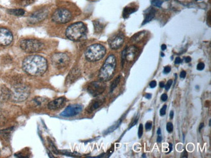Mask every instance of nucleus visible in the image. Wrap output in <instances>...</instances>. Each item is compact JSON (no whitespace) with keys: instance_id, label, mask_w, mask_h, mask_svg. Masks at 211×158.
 Segmentation results:
<instances>
[{"instance_id":"nucleus-1","label":"nucleus","mask_w":211,"mask_h":158,"mask_svg":"<svg viewBox=\"0 0 211 158\" xmlns=\"http://www.w3.org/2000/svg\"><path fill=\"white\" fill-rule=\"evenodd\" d=\"M22 68L30 75L40 76L46 71L48 63L46 60L40 55H31L24 60Z\"/></svg>"},{"instance_id":"nucleus-2","label":"nucleus","mask_w":211,"mask_h":158,"mask_svg":"<svg viewBox=\"0 0 211 158\" xmlns=\"http://www.w3.org/2000/svg\"><path fill=\"white\" fill-rule=\"evenodd\" d=\"M87 28L82 22H77L73 23L67 28L66 36L72 41H80L86 38Z\"/></svg>"},{"instance_id":"nucleus-3","label":"nucleus","mask_w":211,"mask_h":158,"mask_svg":"<svg viewBox=\"0 0 211 158\" xmlns=\"http://www.w3.org/2000/svg\"><path fill=\"white\" fill-rule=\"evenodd\" d=\"M116 66V60L114 55L111 54L106 59L102 68L99 72V78L103 82L111 80L114 73Z\"/></svg>"},{"instance_id":"nucleus-4","label":"nucleus","mask_w":211,"mask_h":158,"mask_svg":"<svg viewBox=\"0 0 211 158\" xmlns=\"http://www.w3.org/2000/svg\"><path fill=\"white\" fill-rule=\"evenodd\" d=\"M106 53V49L101 44H93L85 51V57L90 62L101 60Z\"/></svg>"},{"instance_id":"nucleus-5","label":"nucleus","mask_w":211,"mask_h":158,"mask_svg":"<svg viewBox=\"0 0 211 158\" xmlns=\"http://www.w3.org/2000/svg\"><path fill=\"white\" fill-rule=\"evenodd\" d=\"M20 48L27 53H34L42 50L43 44L40 41L33 39L24 40L20 42Z\"/></svg>"},{"instance_id":"nucleus-6","label":"nucleus","mask_w":211,"mask_h":158,"mask_svg":"<svg viewBox=\"0 0 211 158\" xmlns=\"http://www.w3.org/2000/svg\"><path fill=\"white\" fill-rule=\"evenodd\" d=\"M29 89L25 86L17 85L11 91L10 98L16 102H21L26 99L29 95Z\"/></svg>"},{"instance_id":"nucleus-7","label":"nucleus","mask_w":211,"mask_h":158,"mask_svg":"<svg viewBox=\"0 0 211 158\" xmlns=\"http://www.w3.org/2000/svg\"><path fill=\"white\" fill-rule=\"evenodd\" d=\"M72 15L68 10L66 8H58L52 15V20L58 23H66L72 20Z\"/></svg>"},{"instance_id":"nucleus-8","label":"nucleus","mask_w":211,"mask_h":158,"mask_svg":"<svg viewBox=\"0 0 211 158\" xmlns=\"http://www.w3.org/2000/svg\"><path fill=\"white\" fill-rule=\"evenodd\" d=\"M70 58L69 56L64 53H55L51 57V62L53 65L57 69H62L66 68L70 63Z\"/></svg>"},{"instance_id":"nucleus-9","label":"nucleus","mask_w":211,"mask_h":158,"mask_svg":"<svg viewBox=\"0 0 211 158\" xmlns=\"http://www.w3.org/2000/svg\"><path fill=\"white\" fill-rule=\"evenodd\" d=\"M106 89V84L104 82L101 81H95L90 83L87 87L88 92L92 95L93 97H97L103 93Z\"/></svg>"},{"instance_id":"nucleus-10","label":"nucleus","mask_w":211,"mask_h":158,"mask_svg":"<svg viewBox=\"0 0 211 158\" xmlns=\"http://www.w3.org/2000/svg\"><path fill=\"white\" fill-rule=\"evenodd\" d=\"M48 15V10L45 8L40 9L34 12L29 17L28 22L31 24L37 23L38 22H42V20L47 18Z\"/></svg>"},{"instance_id":"nucleus-11","label":"nucleus","mask_w":211,"mask_h":158,"mask_svg":"<svg viewBox=\"0 0 211 158\" xmlns=\"http://www.w3.org/2000/svg\"><path fill=\"white\" fill-rule=\"evenodd\" d=\"M82 106H81V104H72L66 108V109L60 113V116L65 117L75 116L79 113H80L82 112Z\"/></svg>"},{"instance_id":"nucleus-12","label":"nucleus","mask_w":211,"mask_h":158,"mask_svg":"<svg viewBox=\"0 0 211 158\" xmlns=\"http://www.w3.org/2000/svg\"><path fill=\"white\" fill-rule=\"evenodd\" d=\"M13 40V35L10 30L5 28L0 29V45L7 46Z\"/></svg>"},{"instance_id":"nucleus-13","label":"nucleus","mask_w":211,"mask_h":158,"mask_svg":"<svg viewBox=\"0 0 211 158\" xmlns=\"http://www.w3.org/2000/svg\"><path fill=\"white\" fill-rule=\"evenodd\" d=\"M124 42V35L122 33H119L109 42V45L111 49H118L120 47Z\"/></svg>"},{"instance_id":"nucleus-14","label":"nucleus","mask_w":211,"mask_h":158,"mask_svg":"<svg viewBox=\"0 0 211 158\" xmlns=\"http://www.w3.org/2000/svg\"><path fill=\"white\" fill-rule=\"evenodd\" d=\"M138 54V49L137 47L132 45L129 47H126L125 51V59L128 62H133L137 58Z\"/></svg>"},{"instance_id":"nucleus-15","label":"nucleus","mask_w":211,"mask_h":158,"mask_svg":"<svg viewBox=\"0 0 211 158\" xmlns=\"http://www.w3.org/2000/svg\"><path fill=\"white\" fill-rule=\"evenodd\" d=\"M66 99L65 97H60L55 100H53L48 104V107L49 110H57L62 108L65 106Z\"/></svg>"},{"instance_id":"nucleus-16","label":"nucleus","mask_w":211,"mask_h":158,"mask_svg":"<svg viewBox=\"0 0 211 158\" xmlns=\"http://www.w3.org/2000/svg\"><path fill=\"white\" fill-rule=\"evenodd\" d=\"M105 102V98H96L94 100H93L92 102H90V104H89V106H88L87 110L89 113H92L94 110H97V108H99Z\"/></svg>"},{"instance_id":"nucleus-17","label":"nucleus","mask_w":211,"mask_h":158,"mask_svg":"<svg viewBox=\"0 0 211 158\" xmlns=\"http://www.w3.org/2000/svg\"><path fill=\"white\" fill-rule=\"evenodd\" d=\"M81 74V72L78 68H73L70 71V72L67 76L66 80V84H72L73 82H75L77 78L79 77Z\"/></svg>"},{"instance_id":"nucleus-18","label":"nucleus","mask_w":211,"mask_h":158,"mask_svg":"<svg viewBox=\"0 0 211 158\" xmlns=\"http://www.w3.org/2000/svg\"><path fill=\"white\" fill-rule=\"evenodd\" d=\"M11 97V91L7 88L3 86L0 88V99L2 100H8Z\"/></svg>"},{"instance_id":"nucleus-19","label":"nucleus","mask_w":211,"mask_h":158,"mask_svg":"<svg viewBox=\"0 0 211 158\" xmlns=\"http://www.w3.org/2000/svg\"><path fill=\"white\" fill-rule=\"evenodd\" d=\"M155 10L153 8H151V10H149V12H147L146 15V18H145L144 20L142 23V25H145L148 22H149L151 20H153V18L155 17Z\"/></svg>"},{"instance_id":"nucleus-20","label":"nucleus","mask_w":211,"mask_h":158,"mask_svg":"<svg viewBox=\"0 0 211 158\" xmlns=\"http://www.w3.org/2000/svg\"><path fill=\"white\" fill-rule=\"evenodd\" d=\"M8 12L11 15H14L15 16H22L25 14V10L22 8L8 10Z\"/></svg>"},{"instance_id":"nucleus-21","label":"nucleus","mask_w":211,"mask_h":158,"mask_svg":"<svg viewBox=\"0 0 211 158\" xmlns=\"http://www.w3.org/2000/svg\"><path fill=\"white\" fill-rule=\"evenodd\" d=\"M136 11V9L135 8H132V7H125L123 10V16L124 18H128L130 14L133 13L134 12Z\"/></svg>"},{"instance_id":"nucleus-22","label":"nucleus","mask_w":211,"mask_h":158,"mask_svg":"<svg viewBox=\"0 0 211 158\" xmlns=\"http://www.w3.org/2000/svg\"><path fill=\"white\" fill-rule=\"evenodd\" d=\"M32 102H33V104H34V106H40L46 102V100H45L44 98H41V97H38V98H34L32 100Z\"/></svg>"},{"instance_id":"nucleus-23","label":"nucleus","mask_w":211,"mask_h":158,"mask_svg":"<svg viewBox=\"0 0 211 158\" xmlns=\"http://www.w3.org/2000/svg\"><path fill=\"white\" fill-rule=\"evenodd\" d=\"M120 78H121V76H117L116 78H115L114 80V81L113 82V83L111 84V91H113V90H114L115 88L117 87V86L118 85V84L120 83Z\"/></svg>"},{"instance_id":"nucleus-24","label":"nucleus","mask_w":211,"mask_h":158,"mask_svg":"<svg viewBox=\"0 0 211 158\" xmlns=\"http://www.w3.org/2000/svg\"><path fill=\"white\" fill-rule=\"evenodd\" d=\"M94 24L95 30L96 32H100L101 30L103 29V25L100 22H94Z\"/></svg>"},{"instance_id":"nucleus-25","label":"nucleus","mask_w":211,"mask_h":158,"mask_svg":"<svg viewBox=\"0 0 211 158\" xmlns=\"http://www.w3.org/2000/svg\"><path fill=\"white\" fill-rule=\"evenodd\" d=\"M34 2V0H19V3L21 6H27Z\"/></svg>"},{"instance_id":"nucleus-26","label":"nucleus","mask_w":211,"mask_h":158,"mask_svg":"<svg viewBox=\"0 0 211 158\" xmlns=\"http://www.w3.org/2000/svg\"><path fill=\"white\" fill-rule=\"evenodd\" d=\"M151 4L157 7H161L162 4V1L161 0H151Z\"/></svg>"},{"instance_id":"nucleus-27","label":"nucleus","mask_w":211,"mask_h":158,"mask_svg":"<svg viewBox=\"0 0 211 158\" xmlns=\"http://www.w3.org/2000/svg\"><path fill=\"white\" fill-rule=\"evenodd\" d=\"M120 121H118V122H117V123H116L115 124H114L113 126H111V128H109V129L107 130V131L106 133H107V134H108V133H110V132H113V131L115 130L117 128H118V126L120 125Z\"/></svg>"},{"instance_id":"nucleus-28","label":"nucleus","mask_w":211,"mask_h":158,"mask_svg":"<svg viewBox=\"0 0 211 158\" xmlns=\"http://www.w3.org/2000/svg\"><path fill=\"white\" fill-rule=\"evenodd\" d=\"M166 130L169 133H171L173 132V124L171 122H168L166 125Z\"/></svg>"},{"instance_id":"nucleus-29","label":"nucleus","mask_w":211,"mask_h":158,"mask_svg":"<svg viewBox=\"0 0 211 158\" xmlns=\"http://www.w3.org/2000/svg\"><path fill=\"white\" fill-rule=\"evenodd\" d=\"M143 134V125L142 124H140L138 128V135L139 138H141Z\"/></svg>"},{"instance_id":"nucleus-30","label":"nucleus","mask_w":211,"mask_h":158,"mask_svg":"<svg viewBox=\"0 0 211 158\" xmlns=\"http://www.w3.org/2000/svg\"><path fill=\"white\" fill-rule=\"evenodd\" d=\"M205 68V64L203 62H199L197 66V69L199 71H201Z\"/></svg>"},{"instance_id":"nucleus-31","label":"nucleus","mask_w":211,"mask_h":158,"mask_svg":"<svg viewBox=\"0 0 211 158\" xmlns=\"http://www.w3.org/2000/svg\"><path fill=\"white\" fill-rule=\"evenodd\" d=\"M166 108H167L166 105L163 106L162 108H161V110H160V115H161V116H164V115L166 114Z\"/></svg>"},{"instance_id":"nucleus-32","label":"nucleus","mask_w":211,"mask_h":158,"mask_svg":"<svg viewBox=\"0 0 211 158\" xmlns=\"http://www.w3.org/2000/svg\"><path fill=\"white\" fill-rule=\"evenodd\" d=\"M145 127H146V130H147V131H149V130H151V128H152V122H151V121H148V122H147Z\"/></svg>"},{"instance_id":"nucleus-33","label":"nucleus","mask_w":211,"mask_h":158,"mask_svg":"<svg viewBox=\"0 0 211 158\" xmlns=\"http://www.w3.org/2000/svg\"><path fill=\"white\" fill-rule=\"evenodd\" d=\"M172 82H173L172 80H169L168 81V82H167L166 84V86H164L165 90H166V91H168V90L170 88L171 84H172Z\"/></svg>"},{"instance_id":"nucleus-34","label":"nucleus","mask_w":211,"mask_h":158,"mask_svg":"<svg viewBox=\"0 0 211 158\" xmlns=\"http://www.w3.org/2000/svg\"><path fill=\"white\" fill-rule=\"evenodd\" d=\"M170 71H171V68L170 66H166L164 69V73L167 74V73L170 72Z\"/></svg>"},{"instance_id":"nucleus-35","label":"nucleus","mask_w":211,"mask_h":158,"mask_svg":"<svg viewBox=\"0 0 211 158\" xmlns=\"http://www.w3.org/2000/svg\"><path fill=\"white\" fill-rule=\"evenodd\" d=\"M156 86H157V82L155 80L151 81L149 84V86L151 87V88H154L155 87H156Z\"/></svg>"},{"instance_id":"nucleus-36","label":"nucleus","mask_w":211,"mask_h":158,"mask_svg":"<svg viewBox=\"0 0 211 158\" xmlns=\"http://www.w3.org/2000/svg\"><path fill=\"white\" fill-rule=\"evenodd\" d=\"M167 99H168V95L164 93V94L162 95V96H161V100L164 101V102H165V101H166Z\"/></svg>"},{"instance_id":"nucleus-37","label":"nucleus","mask_w":211,"mask_h":158,"mask_svg":"<svg viewBox=\"0 0 211 158\" xmlns=\"http://www.w3.org/2000/svg\"><path fill=\"white\" fill-rule=\"evenodd\" d=\"M186 75H187V73L185 71H182L181 72V74H180V77L182 78H185L186 77Z\"/></svg>"},{"instance_id":"nucleus-38","label":"nucleus","mask_w":211,"mask_h":158,"mask_svg":"<svg viewBox=\"0 0 211 158\" xmlns=\"http://www.w3.org/2000/svg\"><path fill=\"white\" fill-rule=\"evenodd\" d=\"M181 62V58H179V57H177V58H176V59H175V64H180Z\"/></svg>"},{"instance_id":"nucleus-39","label":"nucleus","mask_w":211,"mask_h":158,"mask_svg":"<svg viewBox=\"0 0 211 158\" xmlns=\"http://www.w3.org/2000/svg\"><path fill=\"white\" fill-rule=\"evenodd\" d=\"M191 58L190 57V56H187V57H186V58H185V61H186V62H187V63H189V62L191 61Z\"/></svg>"},{"instance_id":"nucleus-40","label":"nucleus","mask_w":211,"mask_h":158,"mask_svg":"<svg viewBox=\"0 0 211 158\" xmlns=\"http://www.w3.org/2000/svg\"><path fill=\"white\" fill-rule=\"evenodd\" d=\"M137 121H138V118H136V119H135V120H134V122H132V124H131V126H130V128H131L132 126H134V125H135V124L137 123Z\"/></svg>"},{"instance_id":"nucleus-41","label":"nucleus","mask_w":211,"mask_h":158,"mask_svg":"<svg viewBox=\"0 0 211 158\" xmlns=\"http://www.w3.org/2000/svg\"><path fill=\"white\" fill-rule=\"evenodd\" d=\"M166 47H167L166 45L165 44H162V45H161V49H162V51L166 50Z\"/></svg>"},{"instance_id":"nucleus-42","label":"nucleus","mask_w":211,"mask_h":158,"mask_svg":"<svg viewBox=\"0 0 211 158\" xmlns=\"http://www.w3.org/2000/svg\"><path fill=\"white\" fill-rule=\"evenodd\" d=\"M159 136L157 137V142L160 143L162 141V137L161 136V135H158Z\"/></svg>"},{"instance_id":"nucleus-43","label":"nucleus","mask_w":211,"mask_h":158,"mask_svg":"<svg viewBox=\"0 0 211 158\" xmlns=\"http://www.w3.org/2000/svg\"><path fill=\"white\" fill-rule=\"evenodd\" d=\"M145 97H146V98H147V99H149V98H151V94H150V93H147V94L145 95Z\"/></svg>"},{"instance_id":"nucleus-44","label":"nucleus","mask_w":211,"mask_h":158,"mask_svg":"<svg viewBox=\"0 0 211 158\" xmlns=\"http://www.w3.org/2000/svg\"><path fill=\"white\" fill-rule=\"evenodd\" d=\"M159 86H160V87L161 88H164V83L163 82H160V84H159Z\"/></svg>"},{"instance_id":"nucleus-45","label":"nucleus","mask_w":211,"mask_h":158,"mask_svg":"<svg viewBox=\"0 0 211 158\" xmlns=\"http://www.w3.org/2000/svg\"><path fill=\"white\" fill-rule=\"evenodd\" d=\"M170 118L173 119V111H171V112H170Z\"/></svg>"},{"instance_id":"nucleus-46","label":"nucleus","mask_w":211,"mask_h":158,"mask_svg":"<svg viewBox=\"0 0 211 158\" xmlns=\"http://www.w3.org/2000/svg\"><path fill=\"white\" fill-rule=\"evenodd\" d=\"M203 126H204V124H203V123H201V124H200V126H199V131H200V130H201V129L202 128H203Z\"/></svg>"},{"instance_id":"nucleus-47","label":"nucleus","mask_w":211,"mask_h":158,"mask_svg":"<svg viewBox=\"0 0 211 158\" xmlns=\"http://www.w3.org/2000/svg\"><path fill=\"white\" fill-rule=\"evenodd\" d=\"M157 134H158V135H161V128H159V129H158V130H157Z\"/></svg>"},{"instance_id":"nucleus-48","label":"nucleus","mask_w":211,"mask_h":158,"mask_svg":"<svg viewBox=\"0 0 211 158\" xmlns=\"http://www.w3.org/2000/svg\"><path fill=\"white\" fill-rule=\"evenodd\" d=\"M169 146H170V151H171V150H172V144H171V143H170V145H169Z\"/></svg>"},{"instance_id":"nucleus-49","label":"nucleus","mask_w":211,"mask_h":158,"mask_svg":"<svg viewBox=\"0 0 211 158\" xmlns=\"http://www.w3.org/2000/svg\"><path fill=\"white\" fill-rule=\"evenodd\" d=\"M186 153V151H184V154H185ZM184 155V154H183ZM182 157H185V158H187V154H186V156H183Z\"/></svg>"},{"instance_id":"nucleus-50","label":"nucleus","mask_w":211,"mask_h":158,"mask_svg":"<svg viewBox=\"0 0 211 158\" xmlns=\"http://www.w3.org/2000/svg\"><path fill=\"white\" fill-rule=\"evenodd\" d=\"M161 56H164V54H163V53H161Z\"/></svg>"},{"instance_id":"nucleus-51","label":"nucleus","mask_w":211,"mask_h":158,"mask_svg":"<svg viewBox=\"0 0 211 158\" xmlns=\"http://www.w3.org/2000/svg\"><path fill=\"white\" fill-rule=\"evenodd\" d=\"M209 126H211V120H209Z\"/></svg>"},{"instance_id":"nucleus-52","label":"nucleus","mask_w":211,"mask_h":158,"mask_svg":"<svg viewBox=\"0 0 211 158\" xmlns=\"http://www.w3.org/2000/svg\"><path fill=\"white\" fill-rule=\"evenodd\" d=\"M142 157H143V158H145V157H146V156H145V154H143Z\"/></svg>"}]
</instances>
